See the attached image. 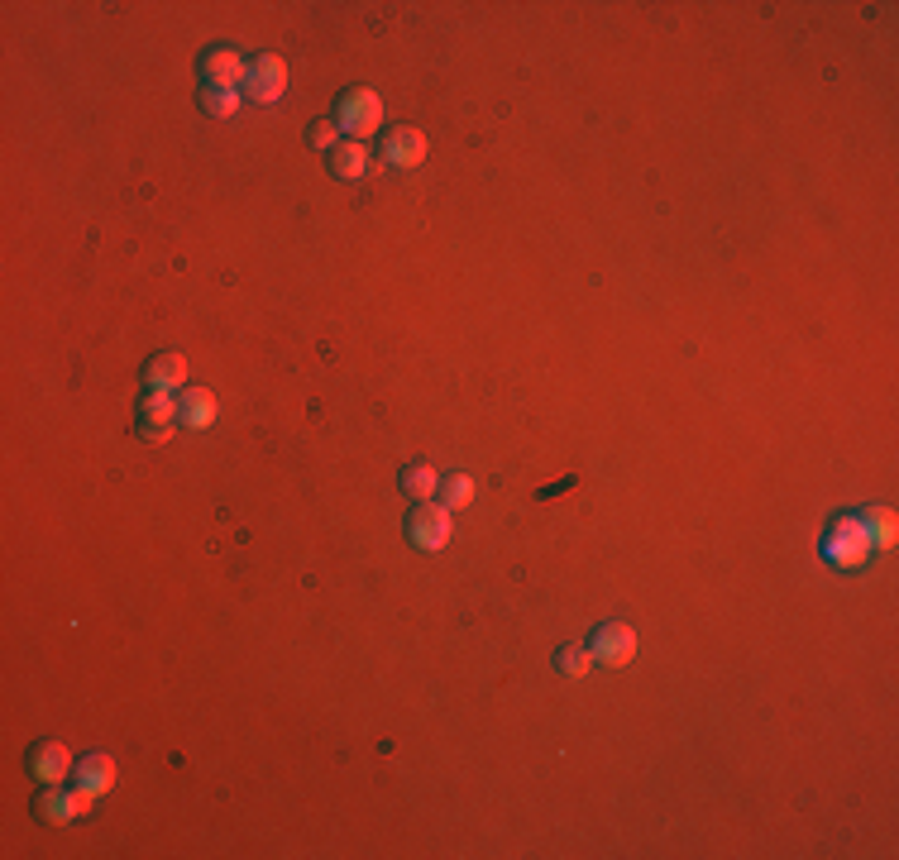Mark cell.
<instances>
[{
    "label": "cell",
    "instance_id": "obj_10",
    "mask_svg": "<svg viewBox=\"0 0 899 860\" xmlns=\"http://www.w3.org/2000/svg\"><path fill=\"white\" fill-rule=\"evenodd\" d=\"M182 383H187V359L182 354H158L149 364V392L173 397V392H182Z\"/></svg>",
    "mask_w": 899,
    "mask_h": 860
},
{
    "label": "cell",
    "instance_id": "obj_20",
    "mask_svg": "<svg viewBox=\"0 0 899 860\" xmlns=\"http://www.w3.org/2000/svg\"><path fill=\"white\" fill-rule=\"evenodd\" d=\"M311 144H316V149H340V125H335V120H316V129H311Z\"/></svg>",
    "mask_w": 899,
    "mask_h": 860
},
{
    "label": "cell",
    "instance_id": "obj_17",
    "mask_svg": "<svg viewBox=\"0 0 899 860\" xmlns=\"http://www.w3.org/2000/svg\"><path fill=\"white\" fill-rule=\"evenodd\" d=\"M177 421V402L163 397V392H149L144 397V426H173Z\"/></svg>",
    "mask_w": 899,
    "mask_h": 860
},
{
    "label": "cell",
    "instance_id": "obj_21",
    "mask_svg": "<svg viewBox=\"0 0 899 860\" xmlns=\"http://www.w3.org/2000/svg\"><path fill=\"white\" fill-rule=\"evenodd\" d=\"M139 435H144V440H168V435H173V426H144Z\"/></svg>",
    "mask_w": 899,
    "mask_h": 860
},
{
    "label": "cell",
    "instance_id": "obj_5",
    "mask_svg": "<svg viewBox=\"0 0 899 860\" xmlns=\"http://www.w3.org/2000/svg\"><path fill=\"white\" fill-rule=\"evenodd\" d=\"M407 536L417 550H440V545H450V512L445 507H417L412 521H407Z\"/></svg>",
    "mask_w": 899,
    "mask_h": 860
},
{
    "label": "cell",
    "instance_id": "obj_6",
    "mask_svg": "<svg viewBox=\"0 0 899 860\" xmlns=\"http://www.w3.org/2000/svg\"><path fill=\"white\" fill-rule=\"evenodd\" d=\"M383 163H393V168H417L426 163V134L412 125H397L388 139H383Z\"/></svg>",
    "mask_w": 899,
    "mask_h": 860
},
{
    "label": "cell",
    "instance_id": "obj_12",
    "mask_svg": "<svg viewBox=\"0 0 899 860\" xmlns=\"http://www.w3.org/2000/svg\"><path fill=\"white\" fill-rule=\"evenodd\" d=\"M369 163H373V158H369V149H364L359 139H350V144H340V149L330 153V172H335V177H345V182L364 177Z\"/></svg>",
    "mask_w": 899,
    "mask_h": 860
},
{
    "label": "cell",
    "instance_id": "obj_11",
    "mask_svg": "<svg viewBox=\"0 0 899 860\" xmlns=\"http://www.w3.org/2000/svg\"><path fill=\"white\" fill-rule=\"evenodd\" d=\"M177 416H182L192 430H206L211 421H216V397H211V392H201V387H192V392H182V397H177Z\"/></svg>",
    "mask_w": 899,
    "mask_h": 860
},
{
    "label": "cell",
    "instance_id": "obj_9",
    "mask_svg": "<svg viewBox=\"0 0 899 860\" xmlns=\"http://www.w3.org/2000/svg\"><path fill=\"white\" fill-rule=\"evenodd\" d=\"M244 58L235 48H211L206 58H201V72H206V82L211 86H244Z\"/></svg>",
    "mask_w": 899,
    "mask_h": 860
},
{
    "label": "cell",
    "instance_id": "obj_13",
    "mask_svg": "<svg viewBox=\"0 0 899 860\" xmlns=\"http://www.w3.org/2000/svg\"><path fill=\"white\" fill-rule=\"evenodd\" d=\"M87 803L91 798L77 789V794H44V803H39V813L48 817V822H77V817L87 813Z\"/></svg>",
    "mask_w": 899,
    "mask_h": 860
},
{
    "label": "cell",
    "instance_id": "obj_4",
    "mask_svg": "<svg viewBox=\"0 0 899 860\" xmlns=\"http://www.w3.org/2000/svg\"><path fill=\"white\" fill-rule=\"evenodd\" d=\"M589 655H593V660H603L608 669L632 665V655H636V631H632L627 622H603V626H598V636H593V645H589Z\"/></svg>",
    "mask_w": 899,
    "mask_h": 860
},
{
    "label": "cell",
    "instance_id": "obj_16",
    "mask_svg": "<svg viewBox=\"0 0 899 860\" xmlns=\"http://www.w3.org/2000/svg\"><path fill=\"white\" fill-rule=\"evenodd\" d=\"M436 488H440V478H436V469H426V464H417V469L402 473V493H407V497H421V502H426Z\"/></svg>",
    "mask_w": 899,
    "mask_h": 860
},
{
    "label": "cell",
    "instance_id": "obj_1",
    "mask_svg": "<svg viewBox=\"0 0 899 860\" xmlns=\"http://www.w3.org/2000/svg\"><path fill=\"white\" fill-rule=\"evenodd\" d=\"M871 536H866V526H861V516H842L833 521V531L823 536V559L833 564V569H861L866 559H871Z\"/></svg>",
    "mask_w": 899,
    "mask_h": 860
},
{
    "label": "cell",
    "instance_id": "obj_7",
    "mask_svg": "<svg viewBox=\"0 0 899 860\" xmlns=\"http://www.w3.org/2000/svg\"><path fill=\"white\" fill-rule=\"evenodd\" d=\"M72 770H77V765H72L67 746H58V741H44L39 751L29 755V774H34L39 784H48V789H53V784H63Z\"/></svg>",
    "mask_w": 899,
    "mask_h": 860
},
{
    "label": "cell",
    "instance_id": "obj_3",
    "mask_svg": "<svg viewBox=\"0 0 899 860\" xmlns=\"http://www.w3.org/2000/svg\"><path fill=\"white\" fill-rule=\"evenodd\" d=\"M283 91H287V63H283V58L259 53L254 63L244 67V96H249V101L273 106V101H283Z\"/></svg>",
    "mask_w": 899,
    "mask_h": 860
},
{
    "label": "cell",
    "instance_id": "obj_14",
    "mask_svg": "<svg viewBox=\"0 0 899 860\" xmlns=\"http://www.w3.org/2000/svg\"><path fill=\"white\" fill-rule=\"evenodd\" d=\"M861 526H866V536H871L876 550H890V545H895V512H890V507H866V512H861Z\"/></svg>",
    "mask_w": 899,
    "mask_h": 860
},
{
    "label": "cell",
    "instance_id": "obj_19",
    "mask_svg": "<svg viewBox=\"0 0 899 860\" xmlns=\"http://www.w3.org/2000/svg\"><path fill=\"white\" fill-rule=\"evenodd\" d=\"M555 665H560V674H570V679H584L589 665H593V655H589V650H560V660H555Z\"/></svg>",
    "mask_w": 899,
    "mask_h": 860
},
{
    "label": "cell",
    "instance_id": "obj_18",
    "mask_svg": "<svg viewBox=\"0 0 899 860\" xmlns=\"http://www.w3.org/2000/svg\"><path fill=\"white\" fill-rule=\"evenodd\" d=\"M440 493H445V507H450V512H455V507H469V497H474V478L455 473L450 483H440Z\"/></svg>",
    "mask_w": 899,
    "mask_h": 860
},
{
    "label": "cell",
    "instance_id": "obj_2",
    "mask_svg": "<svg viewBox=\"0 0 899 860\" xmlns=\"http://www.w3.org/2000/svg\"><path fill=\"white\" fill-rule=\"evenodd\" d=\"M383 125V101L373 96L369 86H354V91H345L340 96V129L350 134V139H369L373 129Z\"/></svg>",
    "mask_w": 899,
    "mask_h": 860
},
{
    "label": "cell",
    "instance_id": "obj_15",
    "mask_svg": "<svg viewBox=\"0 0 899 860\" xmlns=\"http://www.w3.org/2000/svg\"><path fill=\"white\" fill-rule=\"evenodd\" d=\"M201 110H206L211 120H230V115L240 110V91H235V86H206V91H201Z\"/></svg>",
    "mask_w": 899,
    "mask_h": 860
},
{
    "label": "cell",
    "instance_id": "obj_8",
    "mask_svg": "<svg viewBox=\"0 0 899 860\" xmlns=\"http://www.w3.org/2000/svg\"><path fill=\"white\" fill-rule=\"evenodd\" d=\"M72 784L87 798L110 794V789H115V760H110V755H87V760L72 770Z\"/></svg>",
    "mask_w": 899,
    "mask_h": 860
}]
</instances>
